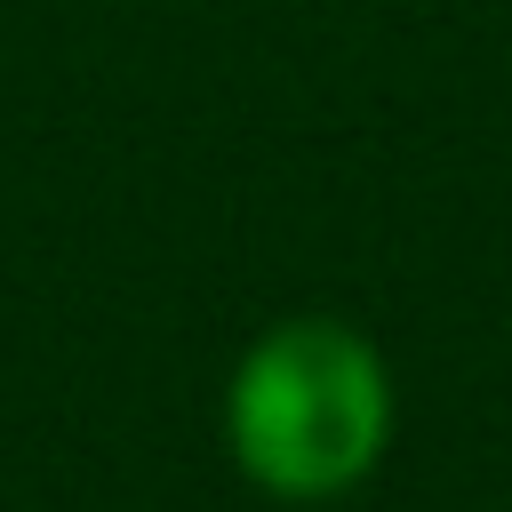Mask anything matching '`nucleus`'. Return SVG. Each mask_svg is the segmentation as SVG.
I'll use <instances>...</instances> for the list:
<instances>
[{"label": "nucleus", "mask_w": 512, "mask_h": 512, "mask_svg": "<svg viewBox=\"0 0 512 512\" xmlns=\"http://www.w3.org/2000/svg\"><path fill=\"white\" fill-rule=\"evenodd\" d=\"M224 448L248 488L280 504H328L360 488L392 448V368L328 312L272 320L224 376Z\"/></svg>", "instance_id": "obj_1"}]
</instances>
